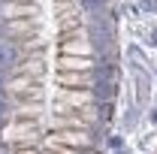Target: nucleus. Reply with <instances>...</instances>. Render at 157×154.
I'll list each match as a JSON object with an SVG mask.
<instances>
[{
    "mask_svg": "<svg viewBox=\"0 0 157 154\" xmlns=\"http://www.w3.org/2000/svg\"><path fill=\"white\" fill-rule=\"evenodd\" d=\"M3 139L12 148H39L45 133H42V124L39 121H9L3 127Z\"/></svg>",
    "mask_w": 157,
    "mask_h": 154,
    "instance_id": "obj_1",
    "label": "nucleus"
},
{
    "mask_svg": "<svg viewBox=\"0 0 157 154\" xmlns=\"http://www.w3.org/2000/svg\"><path fill=\"white\" fill-rule=\"evenodd\" d=\"M58 45H60V55L94 58V48H91V39H88V30H85V27H78V30H67V33H58Z\"/></svg>",
    "mask_w": 157,
    "mask_h": 154,
    "instance_id": "obj_2",
    "label": "nucleus"
},
{
    "mask_svg": "<svg viewBox=\"0 0 157 154\" xmlns=\"http://www.w3.org/2000/svg\"><path fill=\"white\" fill-rule=\"evenodd\" d=\"M48 139L58 142V145H67V148H76V151L94 148V136L88 133V130H52Z\"/></svg>",
    "mask_w": 157,
    "mask_h": 154,
    "instance_id": "obj_3",
    "label": "nucleus"
},
{
    "mask_svg": "<svg viewBox=\"0 0 157 154\" xmlns=\"http://www.w3.org/2000/svg\"><path fill=\"white\" fill-rule=\"evenodd\" d=\"M55 100L70 106V109H85V106L94 103V94H91V88H58Z\"/></svg>",
    "mask_w": 157,
    "mask_h": 154,
    "instance_id": "obj_4",
    "label": "nucleus"
},
{
    "mask_svg": "<svg viewBox=\"0 0 157 154\" xmlns=\"http://www.w3.org/2000/svg\"><path fill=\"white\" fill-rule=\"evenodd\" d=\"M48 127L52 130H88V133L94 130V124L85 121L78 112H73V115H52L48 118Z\"/></svg>",
    "mask_w": 157,
    "mask_h": 154,
    "instance_id": "obj_5",
    "label": "nucleus"
},
{
    "mask_svg": "<svg viewBox=\"0 0 157 154\" xmlns=\"http://www.w3.org/2000/svg\"><path fill=\"white\" fill-rule=\"evenodd\" d=\"M58 73H94V58H73V55H58L55 60Z\"/></svg>",
    "mask_w": 157,
    "mask_h": 154,
    "instance_id": "obj_6",
    "label": "nucleus"
},
{
    "mask_svg": "<svg viewBox=\"0 0 157 154\" xmlns=\"http://www.w3.org/2000/svg\"><path fill=\"white\" fill-rule=\"evenodd\" d=\"M12 76H30L36 82H42L45 79V58H24L21 64L12 67Z\"/></svg>",
    "mask_w": 157,
    "mask_h": 154,
    "instance_id": "obj_7",
    "label": "nucleus"
},
{
    "mask_svg": "<svg viewBox=\"0 0 157 154\" xmlns=\"http://www.w3.org/2000/svg\"><path fill=\"white\" fill-rule=\"evenodd\" d=\"M3 18L18 21V18H39L36 3H3Z\"/></svg>",
    "mask_w": 157,
    "mask_h": 154,
    "instance_id": "obj_8",
    "label": "nucleus"
},
{
    "mask_svg": "<svg viewBox=\"0 0 157 154\" xmlns=\"http://www.w3.org/2000/svg\"><path fill=\"white\" fill-rule=\"evenodd\" d=\"M45 118V103H15L12 121H42Z\"/></svg>",
    "mask_w": 157,
    "mask_h": 154,
    "instance_id": "obj_9",
    "label": "nucleus"
},
{
    "mask_svg": "<svg viewBox=\"0 0 157 154\" xmlns=\"http://www.w3.org/2000/svg\"><path fill=\"white\" fill-rule=\"evenodd\" d=\"M55 85L58 88H91L94 85V73H58Z\"/></svg>",
    "mask_w": 157,
    "mask_h": 154,
    "instance_id": "obj_10",
    "label": "nucleus"
},
{
    "mask_svg": "<svg viewBox=\"0 0 157 154\" xmlns=\"http://www.w3.org/2000/svg\"><path fill=\"white\" fill-rule=\"evenodd\" d=\"M39 27V18H18V21H9L6 24V33H12V37H30V30H36Z\"/></svg>",
    "mask_w": 157,
    "mask_h": 154,
    "instance_id": "obj_11",
    "label": "nucleus"
},
{
    "mask_svg": "<svg viewBox=\"0 0 157 154\" xmlns=\"http://www.w3.org/2000/svg\"><path fill=\"white\" fill-rule=\"evenodd\" d=\"M18 52H21V55H30V58H42V52H45V39L39 37V33H36V37H24L18 42Z\"/></svg>",
    "mask_w": 157,
    "mask_h": 154,
    "instance_id": "obj_12",
    "label": "nucleus"
},
{
    "mask_svg": "<svg viewBox=\"0 0 157 154\" xmlns=\"http://www.w3.org/2000/svg\"><path fill=\"white\" fill-rule=\"evenodd\" d=\"M78 27H85L82 9H76V12H67V15H58V33H67V30H78Z\"/></svg>",
    "mask_w": 157,
    "mask_h": 154,
    "instance_id": "obj_13",
    "label": "nucleus"
},
{
    "mask_svg": "<svg viewBox=\"0 0 157 154\" xmlns=\"http://www.w3.org/2000/svg\"><path fill=\"white\" fill-rule=\"evenodd\" d=\"M55 12H58V15H67V12H76V3H73V0H63V3H55Z\"/></svg>",
    "mask_w": 157,
    "mask_h": 154,
    "instance_id": "obj_14",
    "label": "nucleus"
},
{
    "mask_svg": "<svg viewBox=\"0 0 157 154\" xmlns=\"http://www.w3.org/2000/svg\"><path fill=\"white\" fill-rule=\"evenodd\" d=\"M12 154H42L39 148H12Z\"/></svg>",
    "mask_w": 157,
    "mask_h": 154,
    "instance_id": "obj_15",
    "label": "nucleus"
},
{
    "mask_svg": "<svg viewBox=\"0 0 157 154\" xmlns=\"http://www.w3.org/2000/svg\"><path fill=\"white\" fill-rule=\"evenodd\" d=\"M6 3H33V0H6Z\"/></svg>",
    "mask_w": 157,
    "mask_h": 154,
    "instance_id": "obj_16",
    "label": "nucleus"
},
{
    "mask_svg": "<svg viewBox=\"0 0 157 154\" xmlns=\"http://www.w3.org/2000/svg\"><path fill=\"white\" fill-rule=\"evenodd\" d=\"M55 3H63V0H55Z\"/></svg>",
    "mask_w": 157,
    "mask_h": 154,
    "instance_id": "obj_17",
    "label": "nucleus"
}]
</instances>
